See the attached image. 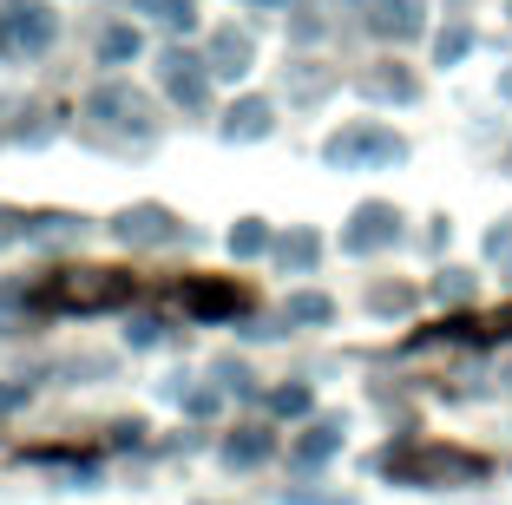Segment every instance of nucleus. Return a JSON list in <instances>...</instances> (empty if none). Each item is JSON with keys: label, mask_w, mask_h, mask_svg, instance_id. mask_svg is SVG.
<instances>
[{"label": "nucleus", "mask_w": 512, "mask_h": 505, "mask_svg": "<svg viewBox=\"0 0 512 505\" xmlns=\"http://www.w3.org/2000/svg\"><path fill=\"white\" fill-rule=\"evenodd\" d=\"M40 302L60 315H99V309L132 302V276L125 269H53L40 283Z\"/></svg>", "instance_id": "1"}, {"label": "nucleus", "mask_w": 512, "mask_h": 505, "mask_svg": "<svg viewBox=\"0 0 512 505\" xmlns=\"http://www.w3.org/2000/svg\"><path fill=\"white\" fill-rule=\"evenodd\" d=\"M0 27H7V46L33 60V53L53 46L60 20H53V7H40V0H0Z\"/></svg>", "instance_id": "2"}, {"label": "nucleus", "mask_w": 512, "mask_h": 505, "mask_svg": "<svg viewBox=\"0 0 512 505\" xmlns=\"http://www.w3.org/2000/svg\"><path fill=\"white\" fill-rule=\"evenodd\" d=\"M86 112L99 125H112V132H125V138H151V125H158V119H151V105L138 99L132 86H99L86 99Z\"/></svg>", "instance_id": "3"}, {"label": "nucleus", "mask_w": 512, "mask_h": 505, "mask_svg": "<svg viewBox=\"0 0 512 505\" xmlns=\"http://www.w3.org/2000/svg\"><path fill=\"white\" fill-rule=\"evenodd\" d=\"M388 473L401 479H453V473H480V460H460V453H440V446H421V453H388Z\"/></svg>", "instance_id": "4"}, {"label": "nucleus", "mask_w": 512, "mask_h": 505, "mask_svg": "<svg viewBox=\"0 0 512 505\" xmlns=\"http://www.w3.org/2000/svg\"><path fill=\"white\" fill-rule=\"evenodd\" d=\"M329 158H335V164H362V158L394 164V158H401V138H394V132H381V125H348V132L329 145Z\"/></svg>", "instance_id": "5"}, {"label": "nucleus", "mask_w": 512, "mask_h": 505, "mask_svg": "<svg viewBox=\"0 0 512 505\" xmlns=\"http://www.w3.org/2000/svg\"><path fill=\"white\" fill-rule=\"evenodd\" d=\"M158 66H165V86H171V99H178V105H191V112H197V105L211 99V79H204V60H191V53H165Z\"/></svg>", "instance_id": "6"}, {"label": "nucleus", "mask_w": 512, "mask_h": 505, "mask_svg": "<svg viewBox=\"0 0 512 505\" xmlns=\"http://www.w3.org/2000/svg\"><path fill=\"white\" fill-rule=\"evenodd\" d=\"M125 243H171L178 237V223H171V210H158V204H138V210H125L119 223H112Z\"/></svg>", "instance_id": "7"}, {"label": "nucleus", "mask_w": 512, "mask_h": 505, "mask_svg": "<svg viewBox=\"0 0 512 505\" xmlns=\"http://www.w3.org/2000/svg\"><path fill=\"white\" fill-rule=\"evenodd\" d=\"M394 237V210L388 204H362L355 210V230H348V250H375V243H388Z\"/></svg>", "instance_id": "8"}, {"label": "nucleus", "mask_w": 512, "mask_h": 505, "mask_svg": "<svg viewBox=\"0 0 512 505\" xmlns=\"http://www.w3.org/2000/svg\"><path fill=\"white\" fill-rule=\"evenodd\" d=\"M368 27H375V33H394V40H407V33H421V0H375V14H368Z\"/></svg>", "instance_id": "9"}, {"label": "nucleus", "mask_w": 512, "mask_h": 505, "mask_svg": "<svg viewBox=\"0 0 512 505\" xmlns=\"http://www.w3.org/2000/svg\"><path fill=\"white\" fill-rule=\"evenodd\" d=\"M204 73H224V79L250 73V40H243V33H217V40H211V66H204Z\"/></svg>", "instance_id": "10"}, {"label": "nucleus", "mask_w": 512, "mask_h": 505, "mask_svg": "<svg viewBox=\"0 0 512 505\" xmlns=\"http://www.w3.org/2000/svg\"><path fill=\"white\" fill-rule=\"evenodd\" d=\"M184 302H191V315H237L243 309L237 289H217V283H191V289H184Z\"/></svg>", "instance_id": "11"}, {"label": "nucleus", "mask_w": 512, "mask_h": 505, "mask_svg": "<svg viewBox=\"0 0 512 505\" xmlns=\"http://www.w3.org/2000/svg\"><path fill=\"white\" fill-rule=\"evenodd\" d=\"M263 132H270V105H263V99H243V105H230L224 138H263Z\"/></svg>", "instance_id": "12"}, {"label": "nucleus", "mask_w": 512, "mask_h": 505, "mask_svg": "<svg viewBox=\"0 0 512 505\" xmlns=\"http://www.w3.org/2000/svg\"><path fill=\"white\" fill-rule=\"evenodd\" d=\"M335 446H342V427H335V420H322V427H309V433L296 440V460H309V466H316V460H329Z\"/></svg>", "instance_id": "13"}, {"label": "nucleus", "mask_w": 512, "mask_h": 505, "mask_svg": "<svg viewBox=\"0 0 512 505\" xmlns=\"http://www.w3.org/2000/svg\"><path fill=\"white\" fill-rule=\"evenodd\" d=\"M99 60H106V66L138 60V27H106V33H99Z\"/></svg>", "instance_id": "14"}, {"label": "nucleus", "mask_w": 512, "mask_h": 505, "mask_svg": "<svg viewBox=\"0 0 512 505\" xmlns=\"http://www.w3.org/2000/svg\"><path fill=\"white\" fill-rule=\"evenodd\" d=\"M138 7H145L151 20H165L171 33H191L197 27V7H191V0H138Z\"/></svg>", "instance_id": "15"}, {"label": "nucleus", "mask_w": 512, "mask_h": 505, "mask_svg": "<svg viewBox=\"0 0 512 505\" xmlns=\"http://www.w3.org/2000/svg\"><path fill=\"white\" fill-rule=\"evenodd\" d=\"M224 453H230V466H256L263 453H270V433H263V427H243L237 440L224 446Z\"/></svg>", "instance_id": "16"}, {"label": "nucleus", "mask_w": 512, "mask_h": 505, "mask_svg": "<svg viewBox=\"0 0 512 505\" xmlns=\"http://www.w3.org/2000/svg\"><path fill=\"white\" fill-rule=\"evenodd\" d=\"M283 263H296V269H309L316 263V237H309V230H296V237L283 243Z\"/></svg>", "instance_id": "17"}, {"label": "nucleus", "mask_w": 512, "mask_h": 505, "mask_svg": "<svg viewBox=\"0 0 512 505\" xmlns=\"http://www.w3.org/2000/svg\"><path fill=\"white\" fill-rule=\"evenodd\" d=\"M368 92H381V99H388V92H394V99H414V79H407V73H375Z\"/></svg>", "instance_id": "18"}, {"label": "nucleus", "mask_w": 512, "mask_h": 505, "mask_svg": "<svg viewBox=\"0 0 512 505\" xmlns=\"http://www.w3.org/2000/svg\"><path fill=\"white\" fill-rule=\"evenodd\" d=\"M289 315H296V322H329V302H322V296H296Z\"/></svg>", "instance_id": "19"}, {"label": "nucleus", "mask_w": 512, "mask_h": 505, "mask_svg": "<svg viewBox=\"0 0 512 505\" xmlns=\"http://www.w3.org/2000/svg\"><path fill=\"white\" fill-rule=\"evenodd\" d=\"M230 250H237V256H256V250H263V223H243L237 237H230Z\"/></svg>", "instance_id": "20"}, {"label": "nucleus", "mask_w": 512, "mask_h": 505, "mask_svg": "<svg viewBox=\"0 0 512 505\" xmlns=\"http://www.w3.org/2000/svg\"><path fill=\"white\" fill-rule=\"evenodd\" d=\"M302 407H309V394H302V387H283V394H276V414H302Z\"/></svg>", "instance_id": "21"}, {"label": "nucleus", "mask_w": 512, "mask_h": 505, "mask_svg": "<svg viewBox=\"0 0 512 505\" xmlns=\"http://www.w3.org/2000/svg\"><path fill=\"white\" fill-rule=\"evenodd\" d=\"M158 335H165V322H151V315H145V322H132V342H138V348H151Z\"/></svg>", "instance_id": "22"}, {"label": "nucleus", "mask_w": 512, "mask_h": 505, "mask_svg": "<svg viewBox=\"0 0 512 505\" xmlns=\"http://www.w3.org/2000/svg\"><path fill=\"white\" fill-rule=\"evenodd\" d=\"M453 53H467V27H453V33H440V60H453Z\"/></svg>", "instance_id": "23"}, {"label": "nucleus", "mask_w": 512, "mask_h": 505, "mask_svg": "<svg viewBox=\"0 0 512 505\" xmlns=\"http://www.w3.org/2000/svg\"><path fill=\"white\" fill-rule=\"evenodd\" d=\"M20 237V217H14V210H0V243H14Z\"/></svg>", "instance_id": "24"}, {"label": "nucleus", "mask_w": 512, "mask_h": 505, "mask_svg": "<svg viewBox=\"0 0 512 505\" xmlns=\"http://www.w3.org/2000/svg\"><path fill=\"white\" fill-rule=\"evenodd\" d=\"M27 401V387H0V414H7V407H20Z\"/></svg>", "instance_id": "25"}, {"label": "nucleus", "mask_w": 512, "mask_h": 505, "mask_svg": "<svg viewBox=\"0 0 512 505\" xmlns=\"http://www.w3.org/2000/svg\"><path fill=\"white\" fill-rule=\"evenodd\" d=\"M7 53H14V46H7V27H0V60H7Z\"/></svg>", "instance_id": "26"}, {"label": "nucleus", "mask_w": 512, "mask_h": 505, "mask_svg": "<svg viewBox=\"0 0 512 505\" xmlns=\"http://www.w3.org/2000/svg\"><path fill=\"white\" fill-rule=\"evenodd\" d=\"M499 92H506V99H512V73H506V79H499Z\"/></svg>", "instance_id": "27"}, {"label": "nucleus", "mask_w": 512, "mask_h": 505, "mask_svg": "<svg viewBox=\"0 0 512 505\" xmlns=\"http://www.w3.org/2000/svg\"><path fill=\"white\" fill-rule=\"evenodd\" d=\"M256 7H283V0H256Z\"/></svg>", "instance_id": "28"}]
</instances>
